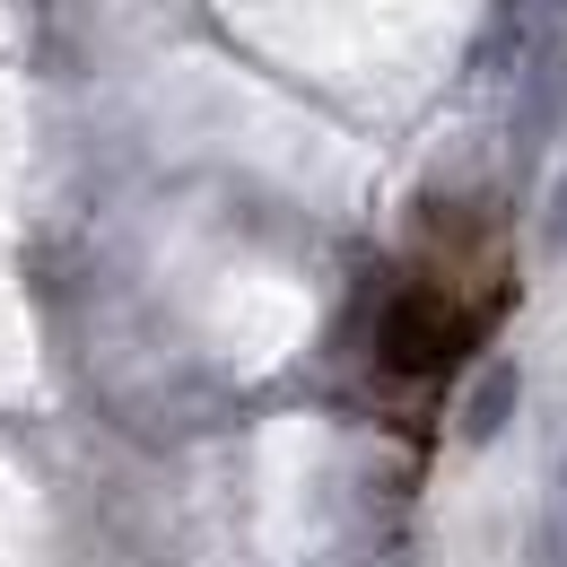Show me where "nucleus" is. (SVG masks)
<instances>
[{"label": "nucleus", "instance_id": "nucleus-1", "mask_svg": "<svg viewBox=\"0 0 567 567\" xmlns=\"http://www.w3.org/2000/svg\"><path fill=\"white\" fill-rule=\"evenodd\" d=\"M497 306H506V288H481V297H472L454 262L402 280L393 306H384V332H375V341H384V367H393V375H436V367H454V358L489 332Z\"/></svg>", "mask_w": 567, "mask_h": 567}, {"label": "nucleus", "instance_id": "nucleus-2", "mask_svg": "<svg viewBox=\"0 0 567 567\" xmlns=\"http://www.w3.org/2000/svg\"><path fill=\"white\" fill-rule=\"evenodd\" d=\"M506 393H515V375H489V384H481V411H472V436H489V427L506 420Z\"/></svg>", "mask_w": 567, "mask_h": 567}]
</instances>
